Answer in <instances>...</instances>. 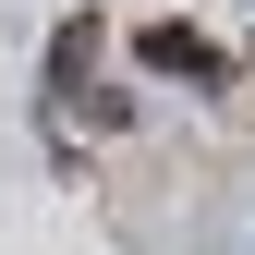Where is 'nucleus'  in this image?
Returning a JSON list of instances; mask_svg holds the SVG:
<instances>
[{"label":"nucleus","instance_id":"f257e3e1","mask_svg":"<svg viewBox=\"0 0 255 255\" xmlns=\"http://www.w3.org/2000/svg\"><path fill=\"white\" fill-rule=\"evenodd\" d=\"M146 61H158V73H195V85H219V49L195 37V24H146Z\"/></svg>","mask_w":255,"mask_h":255}]
</instances>
